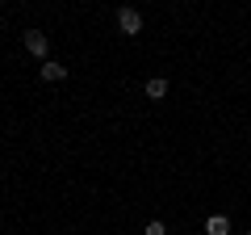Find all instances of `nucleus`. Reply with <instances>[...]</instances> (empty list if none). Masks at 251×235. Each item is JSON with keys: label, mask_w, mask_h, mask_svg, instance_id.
Instances as JSON below:
<instances>
[{"label": "nucleus", "mask_w": 251, "mask_h": 235, "mask_svg": "<svg viewBox=\"0 0 251 235\" xmlns=\"http://www.w3.org/2000/svg\"><path fill=\"white\" fill-rule=\"evenodd\" d=\"M21 42H25V51L34 55V59H42V63H46V51H50V38H46L42 29H25V34H21Z\"/></svg>", "instance_id": "f257e3e1"}, {"label": "nucleus", "mask_w": 251, "mask_h": 235, "mask_svg": "<svg viewBox=\"0 0 251 235\" xmlns=\"http://www.w3.org/2000/svg\"><path fill=\"white\" fill-rule=\"evenodd\" d=\"M117 29H122V34H143V13L138 9H117Z\"/></svg>", "instance_id": "f03ea898"}, {"label": "nucleus", "mask_w": 251, "mask_h": 235, "mask_svg": "<svg viewBox=\"0 0 251 235\" xmlns=\"http://www.w3.org/2000/svg\"><path fill=\"white\" fill-rule=\"evenodd\" d=\"M38 76H42V84H59V80H67V67H63L59 59H46V63L38 67Z\"/></svg>", "instance_id": "7ed1b4c3"}, {"label": "nucleus", "mask_w": 251, "mask_h": 235, "mask_svg": "<svg viewBox=\"0 0 251 235\" xmlns=\"http://www.w3.org/2000/svg\"><path fill=\"white\" fill-rule=\"evenodd\" d=\"M143 92H147V101H163L168 97V80H163V76H151V80L143 84Z\"/></svg>", "instance_id": "20e7f679"}, {"label": "nucleus", "mask_w": 251, "mask_h": 235, "mask_svg": "<svg viewBox=\"0 0 251 235\" xmlns=\"http://www.w3.org/2000/svg\"><path fill=\"white\" fill-rule=\"evenodd\" d=\"M205 235H230V218L226 214H209L205 218Z\"/></svg>", "instance_id": "39448f33"}, {"label": "nucleus", "mask_w": 251, "mask_h": 235, "mask_svg": "<svg viewBox=\"0 0 251 235\" xmlns=\"http://www.w3.org/2000/svg\"><path fill=\"white\" fill-rule=\"evenodd\" d=\"M143 235H168V227H163L159 218H151V223H147V231H143Z\"/></svg>", "instance_id": "423d86ee"}]
</instances>
